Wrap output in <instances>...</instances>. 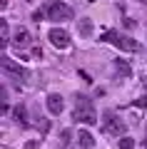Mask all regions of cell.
Masks as SVG:
<instances>
[{
	"label": "cell",
	"instance_id": "2e32d148",
	"mask_svg": "<svg viewBox=\"0 0 147 149\" xmlns=\"http://www.w3.org/2000/svg\"><path fill=\"white\" fill-rule=\"evenodd\" d=\"M45 15H47V13H42V10H35V13H32V20H37V22H40Z\"/></svg>",
	"mask_w": 147,
	"mask_h": 149
},
{
	"label": "cell",
	"instance_id": "5b68a950",
	"mask_svg": "<svg viewBox=\"0 0 147 149\" xmlns=\"http://www.w3.org/2000/svg\"><path fill=\"white\" fill-rule=\"evenodd\" d=\"M102 127H105V132L115 134V137H125V129H127V124L122 122L120 117H117L115 112H105V119H102Z\"/></svg>",
	"mask_w": 147,
	"mask_h": 149
},
{
	"label": "cell",
	"instance_id": "5bb4252c",
	"mask_svg": "<svg viewBox=\"0 0 147 149\" xmlns=\"http://www.w3.org/2000/svg\"><path fill=\"white\" fill-rule=\"evenodd\" d=\"M117 147H120V149H135V139L125 134V137H120V139H117Z\"/></svg>",
	"mask_w": 147,
	"mask_h": 149
},
{
	"label": "cell",
	"instance_id": "8992f818",
	"mask_svg": "<svg viewBox=\"0 0 147 149\" xmlns=\"http://www.w3.org/2000/svg\"><path fill=\"white\" fill-rule=\"evenodd\" d=\"M47 37H50V42H53L58 50H68L70 47V35H68V30H63V27H53V30L47 32Z\"/></svg>",
	"mask_w": 147,
	"mask_h": 149
},
{
	"label": "cell",
	"instance_id": "7a4b0ae2",
	"mask_svg": "<svg viewBox=\"0 0 147 149\" xmlns=\"http://www.w3.org/2000/svg\"><path fill=\"white\" fill-rule=\"evenodd\" d=\"M102 40H105V42H112L115 47L125 50V52H137V50H140L137 40H132L130 35H120V32H105V35H102Z\"/></svg>",
	"mask_w": 147,
	"mask_h": 149
},
{
	"label": "cell",
	"instance_id": "8fae6325",
	"mask_svg": "<svg viewBox=\"0 0 147 149\" xmlns=\"http://www.w3.org/2000/svg\"><path fill=\"white\" fill-rule=\"evenodd\" d=\"M77 32H80L82 37H90V35L95 32V25H92V20H90V17H82V20L77 22Z\"/></svg>",
	"mask_w": 147,
	"mask_h": 149
},
{
	"label": "cell",
	"instance_id": "52a82bcc",
	"mask_svg": "<svg viewBox=\"0 0 147 149\" xmlns=\"http://www.w3.org/2000/svg\"><path fill=\"white\" fill-rule=\"evenodd\" d=\"M30 42H32V37H30V32H27L25 27H18V30L13 32V40H10V45H13V47L25 50V47H30Z\"/></svg>",
	"mask_w": 147,
	"mask_h": 149
},
{
	"label": "cell",
	"instance_id": "3957f363",
	"mask_svg": "<svg viewBox=\"0 0 147 149\" xmlns=\"http://www.w3.org/2000/svg\"><path fill=\"white\" fill-rule=\"evenodd\" d=\"M45 13H47V20H55V22H65V20H72V17H75L72 8H70L68 3H60V0L50 3Z\"/></svg>",
	"mask_w": 147,
	"mask_h": 149
},
{
	"label": "cell",
	"instance_id": "ac0fdd59",
	"mask_svg": "<svg viewBox=\"0 0 147 149\" xmlns=\"http://www.w3.org/2000/svg\"><path fill=\"white\" fill-rule=\"evenodd\" d=\"M145 147H147V142H145Z\"/></svg>",
	"mask_w": 147,
	"mask_h": 149
},
{
	"label": "cell",
	"instance_id": "e0dca14e",
	"mask_svg": "<svg viewBox=\"0 0 147 149\" xmlns=\"http://www.w3.org/2000/svg\"><path fill=\"white\" fill-rule=\"evenodd\" d=\"M87 3H95V0H87Z\"/></svg>",
	"mask_w": 147,
	"mask_h": 149
},
{
	"label": "cell",
	"instance_id": "9c48e42d",
	"mask_svg": "<svg viewBox=\"0 0 147 149\" xmlns=\"http://www.w3.org/2000/svg\"><path fill=\"white\" fill-rule=\"evenodd\" d=\"M77 144L82 149H92L95 147V137L87 132V129H80V132H77Z\"/></svg>",
	"mask_w": 147,
	"mask_h": 149
},
{
	"label": "cell",
	"instance_id": "6da1fadb",
	"mask_svg": "<svg viewBox=\"0 0 147 149\" xmlns=\"http://www.w3.org/2000/svg\"><path fill=\"white\" fill-rule=\"evenodd\" d=\"M75 122L80 124H97L100 119H97V112H95L92 102H90V97L85 95H77L75 97V114H72Z\"/></svg>",
	"mask_w": 147,
	"mask_h": 149
},
{
	"label": "cell",
	"instance_id": "7c38bea8",
	"mask_svg": "<svg viewBox=\"0 0 147 149\" xmlns=\"http://www.w3.org/2000/svg\"><path fill=\"white\" fill-rule=\"evenodd\" d=\"M13 117H15L18 124H23V127H25V124H27V107H25V104H18L15 109H13Z\"/></svg>",
	"mask_w": 147,
	"mask_h": 149
},
{
	"label": "cell",
	"instance_id": "30bf717a",
	"mask_svg": "<svg viewBox=\"0 0 147 149\" xmlns=\"http://www.w3.org/2000/svg\"><path fill=\"white\" fill-rule=\"evenodd\" d=\"M13 40L10 35V25H8V20H0V47H8Z\"/></svg>",
	"mask_w": 147,
	"mask_h": 149
},
{
	"label": "cell",
	"instance_id": "9a60e30c",
	"mask_svg": "<svg viewBox=\"0 0 147 149\" xmlns=\"http://www.w3.org/2000/svg\"><path fill=\"white\" fill-rule=\"evenodd\" d=\"M135 107H147V95H142L140 100H135Z\"/></svg>",
	"mask_w": 147,
	"mask_h": 149
},
{
	"label": "cell",
	"instance_id": "ba28073f",
	"mask_svg": "<svg viewBox=\"0 0 147 149\" xmlns=\"http://www.w3.org/2000/svg\"><path fill=\"white\" fill-rule=\"evenodd\" d=\"M45 104H47V112H50V114H63V109H65V100H63V95H58V92L47 95Z\"/></svg>",
	"mask_w": 147,
	"mask_h": 149
},
{
	"label": "cell",
	"instance_id": "277c9868",
	"mask_svg": "<svg viewBox=\"0 0 147 149\" xmlns=\"http://www.w3.org/2000/svg\"><path fill=\"white\" fill-rule=\"evenodd\" d=\"M0 67H3V72H5V74L15 77L18 82H23V80L27 77V70H25V67H20V65H18L13 57H8V55H3V57H0Z\"/></svg>",
	"mask_w": 147,
	"mask_h": 149
},
{
	"label": "cell",
	"instance_id": "4fadbf2b",
	"mask_svg": "<svg viewBox=\"0 0 147 149\" xmlns=\"http://www.w3.org/2000/svg\"><path fill=\"white\" fill-rule=\"evenodd\" d=\"M115 72L120 74V77H125V80H127V77L132 74V70H130V65H127L125 60H115Z\"/></svg>",
	"mask_w": 147,
	"mask_h": 149
}]
</instances>
